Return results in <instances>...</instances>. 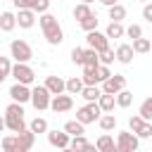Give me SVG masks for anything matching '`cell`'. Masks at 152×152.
<instances>
[{
    "label": "cell",
    "instance_id": "6da1fadb",
    "mask_svg": "<svg viewBox=\"0 0 152 152\" xmlns=\"http://www.w3.org/2000/svg\"><path fill=\"white\" fill-rule=\"evenodd\" d=\"M38 24H40L43 36H45V40H48L50 45H59V43L64 40V31H62V26H59V21H57L55 14H50V12H40Z\"/></svg>",
    "mask_w": 152,
    "mask_h": 152
},
{
    "label": "cell",
    "instance_id": "7a4b0ae2",
    "mask_svg": "<svg viewBox=\"0 0 152 152\" xmlns=\"http://www.w3.org/2000/svg\"><path fill=\"white\" fill-rule=\"evenodd\" d=\"M5 128H10L12 133H17V131H21V128H26V124H24V107H21V102H10L7 104V109H5Z\"/></svg>",
    "mask_w": 152,
    "mask_h": 152
},
{
    "label": "cell",
    "instance_id": "3957f363",
    "mask_svg": "<svg viewBox=\"0 0 152 152\" xmlns=\"http://www.w3.org/2000/svg\"><path fill=\"white\" fill-rule=\"evenodd\" d=\"M10 55H12L17 62H28V59L33 57V50H31V45H28L26 40L14 38V40L10 43Z\"/></svg>",
    "mask_w": 152,
    "mask_h": 152
},
{
    "label": "cell",
    "instance_id": "277c9868",
    "mask_svg": "<svg viewBox=\"0 0 152 152\" xmlns=\"http://www.w3.org/2000/svg\"><path fill=\"white\" fill-rule=\"evenodd\" d=\"M114 145H116V152H135L138 150V135L131 131H119Z\"/></svg>",
    "mask_w": 152,
    "mask_h": 152
},
{
    "label": "cell",
    "instance_id": "5b68a950",
    "mask_svg": "<svg viewBox=\"0 0 152 152\" xmlns=\"http://www.w3.org/2000/svg\"><path fill=\"white\" fill-rule=\"evenodd\" d=\"M10 76H14V81L17 83H33V78H36V74H33V69L26 64V62H17L12 69H10Z\"/></svg>",
    "mask_w": 152,
    "mask_h": 152
},
{
    "label": "cell",
    "instance_id": "8992f818",
    "mask_svg": "<svg viewBox=\"0 0 152 152\" xmlns=\"http://www.w3.org/2000/svg\"><path fill=\"white\" fill-rule=\"evenodd\" d=\"M50 97H52V95L48 93V88H45V86H36V88L31 90V100H28V102H31L38 112H43V109H48V107H50Z\"/></svg>",
    "mask_w": 152,
    "mask_h": 152
},
{
    "label": "cell",
    "instance_id": "52a82bcc",
    "mask_svg": "<svg viewBox=\"0 0 152 152\" xmlns=\"http://www.w3.org/2000/svg\"><path fill=\"white\" fill-rule=\"evenodd\" d=\"M102 114V109L97 107V102H88L86 107H81V109H76V119L86 126V124H95L97 121V116Z\"/></svg>",
    "mask_w": 152,
    "mask_h": 152
},
{
    "label": "cell",
    "instance_id": "ba28073f",
    "mask_svg": "<svg viewBox=\"0 0 152 152\" xmlns=\"http://www.w3.org/2000/svg\"><path fill=\"white\" fill-rule=\"evenodd\" d=\"M71 107H74V97H71L69 93H66V95L59 93V95H52V97H50V107H48V109L62 114V112H69Z\"/></svg>",
    "mask_w": 152,
    "mask_h": 152
},
{
    "label": "cell",
    "instance_id": "9c48e42d",
    "mask_svg": "<svg viewBox=\"0 0 152 152\" xmlns=\"http://www.w3.org/2000/svg\"><path fill=\"white\" fill-rule=\"evenodd\" d=\"M86 43H88V48H93V50H97V52H102L104 48H109V38H107L104 33H100L97 28H93V31L86 33Z\"/></svg>",
    "mask_w": 152,
    "mask_h": 152
},
{
    "label": "cell",
    "instance_id": "30bf717a",
    "mask_svg": "<svg viewBox=\"0 0 152 152\" xmlns=\"http://www.w3.org/2000/svg\"><path fill=\"white\" fill-rule=\"evenodd\" d=\"M121 88H126V76H121V74H109V78H104L102 81V93H119Z\"/></svg>",
    "mask_w": 152,
    "mask_h": 152
},
{
    "label": "cell",
    "instance_id": "8fae6325",
    "mask_svg": "<svg viewBox=\"0 0 152 152\" xmlns=\"http://www.w3.org/2000/svg\"><path fill=\"white\" fill-rule=\"evenodd\" d=\"M14 19H17V26H19V28H31V26L36 24V12H33V10H28V7L17 10Z\"/></svg>",
    "mask_w": 152,
    "mask_h": 152
},
{
    "label": "cell",
    "instance_id": "7c38bea8",
    "mask_svg": "<svg viewBox=\"0 0 152 152\" xmlns=\"http://www.w3.org/2000/svg\"><path fill=\"white\" fill-rule=\"evenodd\" d=\"M45 133H48V142L52 147H57V150L69 147V133H64V131H45Z\"/></svg>",
    "mask_w": 152,
    "mask_h": 152
},
{
    "label": "cell",
    "instance_id": "4fadbf2b",
    "mask_svg": "<svg viewBox=\"0 0 152 152\" xmlns=\"http://www.w3.org/2000/svg\"><path fill=\"white\" fill-rule=\"evenodd\" d=\"M10 97L14 100V102H28L31 100V90H28V86L26 83H14L12 88H10Z\"/></svg>",
    "mask_w": 152,
    "mask_h": 152
},
{
    "label": "cell",
    "instance_id": "5bb4252c",
    "mask_svg": "<svg viewBox=\"0 0 152 152\" xmlns=\"http://www.w3.org/2000/svg\"><path fill=\"white\" fill-rule=\"evenodd\" d=\"M17 140H19V150L28 152L33 147V142H36V133L31 128H21V131H17Z\"/></svg>",
    "mask_w": 152,
    "mask_h": 152
},
{
    "label": "cell",
    "instance_id": "9a60e30c",
    "mask_svg": "<svg viewBox=\"0 0 152 152\" xmlns=\"http://www.w3.org/2000/svg\"><path fill=\"white\" fill-rule=\"evenodd\" d=\"M133 55H135V52H133V48H131L128 43H121V45L114 50V59H119L121 64H131V62H133Z\"/></svg>",
    "mask_w": 152,
    "mask_h": 152
},
{
    "label": "cell",
    "instance_id": "2e32d148",
    "mask_svg": "<svg viewBox=\"0 0 152 152\" xmlns=\"http://www.w3.org/2000/svg\"><path fill=\"white\" fill-rule=\"evenodd\" d=\"M45 88H48L50 95H59V93H64V78H59V76H48V78H45Z\"/></svg>",
    "mask_w": 152,
    "mask_h": 152
},
{
    "label": "cell",
    "instance_id": "e0dca14e",
    "mask_svg": "<svg viewBox=\"0 0 152 152\" xmlns=\"http://www.w3.org/2000/svg\"><path fill=\"white\" fill-rule=\"evenodd\" d=\"M69 150H74V152H76V150H88V152H90V150H95V145H90V142L83 138V133H81V135H71Z\"/></svg>",
    "mask_w": 152,
    "mask_h": 152
},
{
    "label": "cell",
    "instance_id": "ac0fdd59",
    "mask_svg": "<svg viewBox=\"0 0 152 152\" xmlns=\"http://www.w3.org/2000/svg\"><path fill=\"white\" fill-rule=\"evenodd\" d=\"M95 150H100V152H116V145H114V138L112 135H100L97 138V142H95Z\"/></svg>",
    "mask_w": 152,
    "mask_h": 152
},
{
    "label": "cell",
    "instance_id": "d6986e66",
    "mask_svg": "<svg viewBox=\"0 0 152 152\" xmlns=\"http://www.w3.org/2000/svg\"><path fill=\"white\" fill-rule=\"evenodd\" d=\"M14 26H17L14 12H2V14H0V31L10 33V31H14Z\"/></svg>",
    "mask_w": 152,
    "mask_h": 152
},
{
    "label": "cell",
    "instance_id": "ffe728a7",
    "mask_svg": "<svg viewBox=\"0 0 152 152\" xmlns=\"http://www.w3.org/2000/svg\"><path fill=\"white\" fill-rule=\"evenodd\" d=\"M95 102H97V107H100L102 112H112V109H114V104H116L112 93H100V97H97Z\"/></svg>",
    "mask_w": 152,
    "mask_h": 152
},
{
    "label": "cell",
    "instance_id": "44dd1931",
    "mask_svg": "<svg viewBox=\"0 0 152 152\" xmlns=\"http://www.w3.org/2000/svg\"><path fill=\"white\" fill-rule=\"evenodd\" d=\"M133 52H138V55H145V52H150V48H152V43H150V38H142V36H138V38H133Z\"/></svg>",
    "mask_w": 152,
    "mask_h": 152
},
{
    "label": "cell",
    "instance_id": "7402d4cb",
    "mask_svg": "<svg viewBox=\"0 0 152 152\" xmlns=\"http://www.w3.org/2000/svg\"><path fill=\"white\" fill-rule=\"evenodd\" d=\"M100 93H102V90H100L97 86H83L78 95H81V97H83L86 102H95V100L100 97Z\"/></svg>",
    "mask_w": 152,
    "mask_h": 152
},
{
    "label": "cell",
    "instance_id": "603a6c76",
    "mask_svg": "<svg viewBox=\"0 0 152 152\" xmlns=\"http://www.w3.org/2000/svg\"><path fill=\"white\" fill-rule=\"evenodd\" d=\"M114 102H116L119 107H131V102H133V93L126 90V88H121L119 93H114Z\"/></svg>",
    "mask_w": 152,
    "mask_h": 152
},
{
    "label": "cell",
    "instance_id": "cb8c5ba5",
    "mask_svg": "<svg viewBox=\"0 0 152 152\" xmlns=\"http://www.w3.org/2000/svg\"><path fill=\"white\" fill-rule=\"evenodd\" d=\"M107 10H109V19H112V21H124V19H126V7H124V5L114 2V5H109Z\"/></svg>",
    "mask_w": 152,
    "mask_h": 152
},
{
    "label": "cell",
    "instance_id": "d4e9b609",
    "mask_svg": "<svg viewBox=\"0 0 152 152\" xmlns=\"http://www.w3.org/2000/svg\"><path fill=\"white\" fill-rule=\"evenodd\" d=\"M81 88H83V81H81L78 76H74V78L64 81V93H69V95H78V93H81Z\"/></svg>",
    "mask_w": 152,
    "mask_h": 152
},
{
    "label": "cell",
    "instance_id": "484cf974",
    "mask_svg": "<svg viewBox=\"0 0 152 152\" xmlns=\"http://www.w3.org/2000/svg\"><path fill=\"white\" fill-rule=\"evenodd\" d=\"M83 86H97V74H95V66H83V76H81Z\"/></svg>",
    "mask_w": 152,
    "mask_h": 152
},
{
    "label": "cell",
    "instance_id": "4316f807",
    "mask_svg": "<svg viewBox=\"0 0 152 152\" xmlns=\"http://www.w3.org/2000/svg\"><path fill=\"white\" fill-rule=\"evenodd\" d=\"M97 124H100L102 131H114V128H116V116L107 112L104 116H97Z\"/></svg>",
    "mask_w": 152,
    "mask_h": 152
},
{
    "label": "cell",
    "instance_id": "83f0119b",
    "mask_svg": "<svg viewBox=\"0 0 152 152\" xmlns=\"http://www.w3.org/2000/svg\"><path fill=\"white\" fill-rule=\"evenodd\" d=\"M104 36H107V38H121V36H124V24H121V21H109Z\"/></svg>",
    "mask_w": 152,
    "mask_h": 152
},
{
    "label": "cell",
    "instance_id": "f1b7e54d",
    "mask_svg": "<svg viewBox=\"0 0 152 152\" xmlns=\"http://www.w3.org/2000/svg\"><path fill=\"white\" fill-rule=\"evenodd\" d=\"M100 59H97V50L93 48H86L83 50V66H97Z\"/></svg>",
    "mask_w": 152,
    "mask_h": 152
},
{
    "label": "cell",
    "instance_id": "f546056e",
    "mask_svg": "<svg viewBox=\"0 0 152 152\" xmlns=\"http://www.w3.org/2000/svg\"><path fill=\"white\" fill-rule=\"evenodd\" d=\"M64 133H69V135H81V133H86V131H83V124H81L78 119H74V121H66V124H64Z\"/></svg>",
    "mask_w": 152,
    "mask_h": 152
},
{
    "label": "cell",
    "instance_id": "4dcf8cb0",
    "mask_svg": "<svg viewBox=\"0 0 152 152\" xmlns=\"http://www.w3.org/2000/svg\"><path fill=\"white\" fill-rule=\"evenodd\" d=\"M2 150L5 152H21L19 150V140H17V135H7V138H2Z\"/></svg>",
    "mask_w": 152,
    "mask_h": 152
},
{
    "label": "cell",
    "instance_id": "1f68e13d",
    "mask_svg": "<svg viewBox=\"0 0 152 152\" xmlns=\"http://www.w3.org/2000/svg\"><path fill=\"white\" fill-rule=\"evenodd\" d=\"M88 14H93V10H90V5H86V2H78L76 7H74V19H86Z\"/></svg>",
    "mask_w": 152,
    "mask_h": 152
},
{
    "label": "cell",
    "instance_id": "d6a6232c",
    "mask_svg": "<svg viewBox=\"0 0 152 152\" xmlns=\"http://www.w3.org/2000/svg\"><path fill=\"white\" fill-rule=\"evenodd\" d=\"M28 128H31L36 135H38V133H45V131H48V121H45L43 116H36V119L28 124Z\"/></svg>",
    "mask_w": 152,
    "mask_h": 152
},
{
    "label": "cell",
    "instance_id": "836d02e7",
    "mask_svg": "<svg viewBox=\"0 0 152 152\" xmlns=\"http://www.w3.org/2000/svg\"><path fill=\"white\" fill-rule=\"evenodd\" d=\"M78 24H81V28H83V31L88 33V31L97 28V17H95V14H88V17H86V19H81Z\"/></svg>",
    "mask_w": 152,
    "mask_h": 152
},
{
    "label": "cell",
    "instance_id": "e575fe53",
    "mask_svg": "<svg viewBox=\"0 0 152 152\" xmlns=\"http://www.w3.org/2000/svg\"><path fill=\"white\" fill-rule=\"evenodd\" d=\"M145 121H152V97H147L142 104H140V112H138Z\"/></svg>",
    "mask_w": 152,
    "mask_h": 152
},
{
    "label": "cell",
    "instance_id": "d590c367",
    "mask_svg": "<svg viewBox=\"0 0 152 152\" xmlns=\"http://www.w3.org/2000/svg\"><path fill=\"white\" fill-rule=\"evenodd\" d=\"M97 59H100V64H112L114 62V50L112 48H104L102 52H97Z\"/></svg>",
    "mask_w": 152,
    "mask_h": 152
},
{
    "label": "cell",
    "instance_id": "8d00e7d4",
    "mask_svg": "<svg viewBox=\"0 0 152 152\" xmlns=\"http://www.w3.org/2000/svg\"><path fill=\"white\" fill-rule=\"evenodd\" d=\"M95 74H97V81L102 83V81L109 78V74H112V71H109V64H97V66H95Z\"/></svg>",
    "mask_w": 152,
    "mask_h": 152
},
{
    "label": "cell",
    "instance_id": "74e56055",
    "mask_svg": "<svg viewBox=\"0 0 152 152\" xmlns=\"http://www.w3.org/2000/svg\"><path fill=\"white\" fill-rule=\"evenodd\" d=\"M142 124H145V119H142L140 114H135V116H131V119H128V128H131L133 133H138V128H140Z\"/></svg>",
    "mask_w": 152,
    "mask_h": 152
},
{
    "label": "cell",
    "instance_id": "f35d334b",
    "mask_svg": "<svg viewBox=\"0 0 152 152\" xmlns=\"http://www.w3.org/2000/svg\"><path fill=\"white\" fill-rule=\"evenodd\" d=\"M135 135H138V138H152V121H145V124L138 128Z\"/></svg>",
    "mask_w": 152,
    "mask_h": 152
},
{
    "label": "cell",
    "instance_id": "ab89813d",
    "mask_svg": "<svg viewBox=\"0 0 152 152\" xmlns=\"http://www.w3.org/2000/svg\"><path fill=\"white\" fill-rule=\"evenodd\" d=\"M10 69H12L10 57H0V76H2V78H7V76H10Z\"/></svg>",
    "mask_w": 152,
    "mask_h": 152
},
{
    "label": "cell",
    "instance_id": "60d3db41",
    "mask_svg": "<svg viewBox=\"0 0 152 152\" xmlns=\"http://www.w3.org/2000/svg\"><path fill=\"white\" fill-rule=\"evenodd\" d=\"M124 36H128V38H138V36H142V28H140L138 24H131L128 28H124Z\"/></svg>",
    "mask_w": 152,
    "mask_h": 152
},
{
    "label": "cell",
    "instance_id": "b9f144b4",
    "mask_svg": "<svg viewBox=\"0 0 152 152\" xmlns=\"http://www.w3.org/2000/svg\"><path fill=\"white\" fill-rule=\"evenodd\" d=\"M48 7H50V0H36L31 10H33L36 14H40V12H48Z\"/></svg>",
    "mask_w": 152,
    "mask_h": 152
},
{
    "label": "cell",
    "instance_id": "7bdbcfd3",
    "mask_svg": "<svg viewBox=\"0 0 152 152\" xmlns=\"http://www.w3.org/2000/svg\"><path fill=\"white\" fill-rule=\"evenodd\" d=\"M71 62L83 66V48H74V50H71Z\"/></svg>",
    "mask_w": 152,
    "mask_h": 152
},
{
    "label": "cell",
    "instance_id": "ee69618b",
    "mask_svg": "<svg viewBox=\"0 0 152 152\" xmlns=\"http://www.w3.org/2000/svg\"><path fill=\"white\" fill-rule=\"evenodd\" d=\"M12 2H14V7H17V10H24V7H28V10H31L36 0H12Z\"/></svg>",
    "mask_w": 152,
    "mask_h": 152
},
{
    "label": "cell",
    "instance_id": "f6af8a7d",
    "mask_svg": "<svg viewBox=\"0 0 152 152\" xmlns=\"http://www.w3.org/2000/svg\"><path fill=\"white\" fill-rule=\"evenodd\" d=\"M142 19L145 21H152V5L150 2H145V7H142Z\"/></svg>",
    "mask_w": 152,
    "mask_h": 152
},
{
    "label": "cell",
    "instance_id": "bcb514c9",
    "mask_svg": "<svg viewBox=\"0 0 152 152\" xmlns=\"http://www.w3.org/2000/svg\"><path fill=\"white\" fill-rule=\"evenodd\" d=\"M100 2H102L104 7H109V5H114V2H119V0H100Z\"/></svg>",
    "mask_w": 152,
    "mask_h": 152
},
{
    "label": "cell",
    "instance_id": "7dc6e473",
    "mask_svg": "<svg viewBox=\"0 0 152 152\" xmlns=\"http://www.w3.org/2000/svg\"><path fill=\"white\" fill-rule=\"evenodd\" d=\"M2 131H5V119L0 116V133H2Z\"/></svg>",
    "mask_w": 152,
    "mask_h": 152
},
{
    "label": "cell",
    "instance_id": "c3c4849f",
    "mask_svg": "<svg viewBox=\"0 0 152 152\" xmlns=\"http://www.w3.org/2000/svg\"><path fill=\"white\" fill-rule=\"evenodd\" d=\"M81 2H86V5H90V2H93V0H81Z\"/></svg>",
    "mask_w": 152,
    "mask_h": 152
},
{
    "label": "cell",
    "instance_id": "681fc988",
    "mask_svg": "<svg viewBox=\"0 0 152 152\" xmlns=\"http://www.w3.org/2000/svg\"><path fill=\"white\" fill-rule=\"evenodd\" d=\"M2 81H5V78H2V76H0V83H2Z\"/></svg>",
    "mask_w": 152,
    "mask_h": 152
},
{
    "label": "cell",
    "instance_id": "f907efd6",
    "mask_svg": "<svg viewBox=\"0 0 152 152\" xmlns=\"http://www.w3.org/2000/svg\"><path fill=\"white\" fill-rule=\"evenodd\" d=\"M140 2H150V0H140Z\"/></svg>",
    "mask_w": 152,
    "mask_h": 152
}]
</instances>
